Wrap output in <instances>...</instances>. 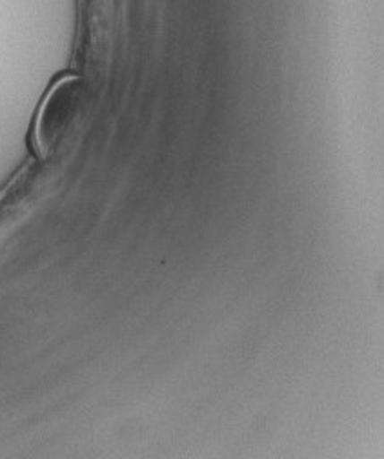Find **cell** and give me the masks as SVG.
<instances>
[{
	"instance_id": "1",
	"label": "cell",
	"mask_w": 384,
	"mask_h": 459,
	"mask_svg": "<svg viewBox=\"0 0 384 459\" xmlns=\"http://www.w3.org/2000/svg\"><path fill=\"white\" fill-rule=\"evenodd\" d=\"M82 113V91L77 81H63L46 99L37 128L38 148L57 152L75 130Z\"/></svg>"
}]
</instances>
